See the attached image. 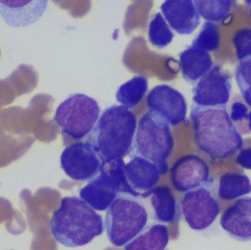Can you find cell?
<instances>
[{"label": "cell", "mask_w": 251, "mask_h": 250, "mask_svg": "<svg viewBox=\"0 0 251 250\" xmlns=\"http://www.w3.org/2000/svg\"><path fill=\"white\" fill-rule=\"evenodd\" d=\"M198 149L213 159H225L243 149V139L227 105L194 106L190 113Z\"/></svg>", "instance_id": "cell-1"}, {"label": "cell", "mask_w": 251, "mask_h": 250, "mask_svg": "<svg viewBox=\"0 0 251 250\" xmlns=\"http://www.w3.org/2000/svg\"><path fill=\"white\" fill-rule=\"evenodd\" d=\"M50 230L57 242L67 248H79L92 242L104 230L102 217L77 196H66L53 213Z\"/></svg>", "instance_id": "cell-2"}, {"label": "cell", "mask_w": 251, "mask_h": 250, "mask_svg": "<svg viewBox=\"0 0 251 250\" xmlns=\"http://www.w3.org/2000/svg\"><path fill=\"white\" fill-rule=\"evenodd\" d=\"M136 128L137 118L126 106L114 105L103 111L89 139L104 165L129 154Z\"/></svg>", "instance_id": "cell-3"}, {"label": "cell", "mask_w": 251, "mask_h": 250, "mask_svg": "<svg viewBox=\"0 0 251 250\" xmlns=\"http://www.w3.org/2000/svg\"><path fill=\"white\" fill-rule=\"evenodd\" d=\"M174 148L170 124L153 112L139 121L134 137L136 154L156 164L162 174L168 171V160Z\"/></svg>", "instance_id": "cell-4"}, {"label": "cell", "mask_w": 251, "mask_h": 250, "mask_svg": "<svg viewBox=\"0 0 251 250\" xmlns=\"http://www.w3.org/2000/svg\"><path fill=\"white\" fill-rule=\"evenodd\" d=\"M148 212L134 196H118L107 209L105 227L112 245L125 247L147 225Z\"/></svg>", "instance_id": "cell-5"}, {"label": "cell", "mask_w": 251, "mask_h": 250, "mask_svg": "<svg viewBox=\"0 0 251 250\" xmlns=\"http://www.w3.org/2000/svg\"><path fill=\"white\" fill-rule=\"evenodd\" d=\"M125 165L124 159L104 164L100 174L81 189V199L96 211H104L120 193L137 198L126 180Z\"/></svg>", "instance_id": "cell-6"}, {"label": "cell", "mask_w": 251, "mask_h": 250, "mask_svg": "<svg viewBox=\"0 0 251 250\" xmlns=\"http://www.w3.org/2000/svg\"><path fill=\"white\" fill-rule=\"evenodd\" d=\"M100 115V105L95 99L75 94L59 105L54 120L63 135L81 140L91 132Z\"/></svg>", "instance_id": "cell-7"}, {"label": "cell", "mask_w": 251, "mask_h": 250, "mask_svg": "<svg viewBox=\"0 0 251 250\" xmlns=\"http://www.w3.org/2000/svg\"><path fill=\"white\" fill-rule=\"evenodd\" d=\"M212 186L186 192L181 199V214L193 230L202 231L209 228L219 215V202L211 190Z\"/></svg>", "instance_id": "cell-8"}, {"label": "cell", "mask_w": 251, "mask_h": 250, "mask_svg": "<svg viewBox=\"0 0 251 250\" xmlns=\"http://www.w3.org/2000/svg\"><path fill=\"white\" fill-rule=\"evenodd\" d=\"M65 174L76 181H88L97 177L104 166L91 143H74L67 146L60 156Z\"/></svg>", "instance_id": "cell-9"}, {"label": "cell", "mask_w": 251, "mask_h": 250, "mask_svg": "<svg viewBox=\"0 0 251 250\" xmlns=\"http://www.w3.org/2000/svg\"><path fill=\"white\" fill-rule=\"evenodd\" d=\"M193 100L198 106L227 105L231 94V76L221 65L215 64L196 83Z\"/></svg>", "instance_id": "cell-10"}, {"label": "cell", "mask_w": 251, "mask_h": 250, "mask_svg": "<svg viewBox=\"0 0 251 250\" xmlns=\"http://www.w3.org/2000/svg\"><path fill=\"white\" fill-rule=\"evenodd\" d=\"M147 106L151 112L172 125L184 122L187 112L185 97L178 90L166 84L153 87L147 96Z\"/></svg>", "instance_id": "cell-11"}, {"label": "cell", "mask_w": 251, "mask_h": 250, "mask_svg": "<svg viewBox=\"0 0 251 250\" xmlns=\"http://www.w3.org/2000/svg\"><path fill=\"white\" fill-rule=\"evenodd\" d=\"M171 181L176 190L181 193L212 185L209 165L194 155L183 156L175 162L171 168Z\"/></svg>", "instance_id": "cell-12"}, {"label": "cell", "mask_w": 251, "mask_h": 250, "mask_svg": "<svg viewBox=\"0 0 251 250\" xmlns=\"http://www.w3.org/2000/svg\"><path fill=\"white\" fill-rule=\"evenodd\" d=\"M126 180L136 197L147 198L159 182L162 174L151 161L135 155L125 165Z\"/></svg>", "instance_id": "cell-13"}, {"label": "cell", "mask_w": 251, "mask_h": 250, "mask_svg": "<svg viewBox=\"0 0 251 250\" xmlns=\"http://www.w3.org/2000/svg\"><path fill=\"white\" fill-rule=\"evenodd\" d=\"M49 0H0V16L12 28H25L44 16Z\"/></svg>", "instance_id": "cell-14"}, {"label": "cell", "mask_w": 251, "mask_h": 250, "mask_svg": "<svg viewBox=\"0 0 251 250\" xmlns=\"http://www.w3.org/2000/svg\"><path fill=\"white\" fill-rule=\"evenodd\" d=\"M160 8L171 28L180 35L193 33L200 24L193 0H165Z\"/></svg>", "instance_id": "cell-15"}, {"label": "cell", "mask_w": 251, "mask_h": 250, "mask_svg": "<svg viewBox=\"0 0 251 250\" xmlns=\"http://www.w3.org/2000/svg\"><path fill=\"white\" fill-rule=\"evenodd\" d=\"M221 226L230 237L240 242L251 240V197L236 201L225 211Z\"/></svg>", "instance_id": "cell-16"}, {"label": "cell", "mask_w": 251, "mask_h": 250, "mask_svg": "<svg viewBox=\"0 0 251 250\" xmlns=\"http://www.w3.org/2000/svg\"><path fill=\"white\" fill-rule=\"evenodd\" d=\"M179 63L183 77L191 84L197 83L213 66L209 53L193 45L180 53Z\"/></svg>", "instance_id": "cell-17"}, {"label": "cell", "mask_w": 251, "mask_h": 250, "mask_svg": "<svg viewBox=\"0 0 251 250\" xmlns=\"http://www.w3.org/2000/svg\"><path fill=\"white\" fill-rule=\"evenodd\" d=\"M169 242V233L167 226L152 224L146 228L124 249L126 250H163Z\"/></svg>", "instance_id": "cell-18"}, {"label": "cell", "mask_w": 251, "mask_h": 250, "mask_svg": "<svg viewBox=\"0 0 251 250\" xmlns=\"http://www.w3.org/2000/svg\"><path fill=\"white\" fill-rule=\"evenodd\" d=\"M155 219L161 223L174 222L176 218L175 196L167 187L154 188L150 195Z\"/></svg>", "instance_id": "cell-19"}, {"label": "cell", "mask_w": 251, "mask_h": 250, "mask_svg": "<svg viewBox=\"0 0 251 250\" xmlns=\"http://www.w3.org/2000/svg\"><path fill=\"white\" fill-rule=\"evenodd\" d=\"M250 193L251 183L248 176L228 173L220 179L218 196L223 200H234Z\"/></svg>", "instance_id": "cell-20"}, {"label": "cell", "mask_w": 251, "mask_h": 250, "mask_svg": "<svg viewBox=\"0 0 251 250\" xmlns=\"http://www.w3.org/2000/svg\"><path fill=\"white\" fill-rule=\"evenodd\" d=\"M148 87V79L146 77H134L119 87L116 93V100L128 109L134 107L144 97Z\"/></svg>", "instance_id": "cell-21"}, {"label": "cell", "mask_w": 251, "mask_h": 250, "mask_svg": "<svg viewBox=\"0 0 251 250\" xmlns=\"http://www.w3.org/2000/svg\"><path fill=\"white\" fill-rule=\"evenodd\" d=\"M200 16L208 22L225 20L231 10L232 0H193Z\"/></svg>", "instance_id": "cell-22"}, {"label": "cell", "mask_w": 251, "mask_h": 250, "mask_svg": "<svg viewBox=\"0 0 251 250\" xmlns=\"http://www.w3.org/2000/svg\"><path fill=\"white\" fill-rule=\"evenodd\" d=\"M149 40L158 49L166 47L174 38L166 21L160 13H157L151 21L149 28Z\"/></svg>", "instance_id": "cell-23"}, {"label": "cell", "mask_w": 251, "mask_h": 250, "mask_svg": "<svg viewBox=\"0 0 251 250\" xmlns=\"http://www.w3.org/2000/svg\"><path fill=\"white\" fill-rule=\"evenodd\" d=\"M192 45L207 52L218 50L220 45V33L217 25L212 22L207 21L205 22L201 31L195 38Z\"/></svg>", "instance_id": "cell-24"}, {"label": "cell", "mask_w": 251, "mask_h": 250, "mask_svg": "<svg viewBox=\"0 0 251 250\" xmlns=\"http://www.w3.org/2000/svg\"><path fill=\"white\" fill-rule=\"evenodd\" d=\"M235 76L242 97L251 108V57L241 60L236 69Z\"/></svg>", "instance_id": "cell-25"}, {"label": "cell", "mask_w": 251, "mask_h": 250, "mask_svg": "<svg viewBox=\"0 0 251 250\" xmlns=\"http://www.w3.org/2000/svg\"><path fill=\"white\" fill-rule=\"evenodd\" d=\"M231 119L241 134L251 133V110L241 101L233 103Z\"/></svg>", "instance_id": "cell-26"}, {"label": "cell", "mask_w": 251, "mask_h": 250, "mask_svg": "<svg viewBox=\"0 0 251 250\" xmlns=\"http://www.w3.org/2000/svg\"><path fill=\"white\" fill-rule=\"evenodd\" d=\"M233 43L239 60L251 57V28H244L236 32Z\"/></svg>", "instance_id": "cell-27"}, {"label": "cell", "mask_w": 251, "mask_h": 250, "mask_svg": "<svg viewBox=\"0 0 251 250\" xmlns=\"http://www.w3.org/2000/svg\"><path fill=\"white\" fill-rule=\"evenodd\" d=\"M236 161L245 169L251 170V148L243 149L239 153Z\"/></svg>", "instance_id": "cell-28"}, {"label": "cell", "mask_w": 251, "mask_h": 250, "mask_svg": "<svg viewBox=\"0 0 251 250\" xmlns=\"http://www.w3.org/2000/svg\"><path fill=\"white\" fill-rule=\"evenodd\" d=\"M245 2L248 5L251 7V0H245Z\"/></svg>", "instance_id": "cell-29"}]
</instances>
